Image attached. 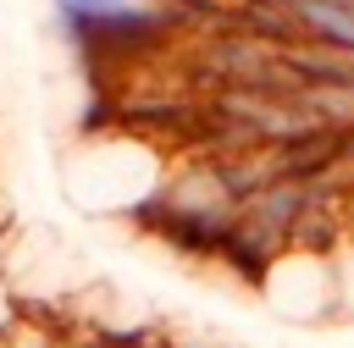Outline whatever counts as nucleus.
<instances>
[]
</instances>
